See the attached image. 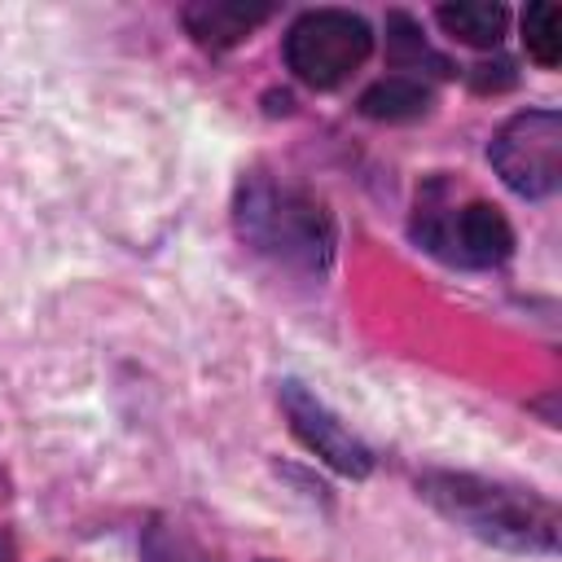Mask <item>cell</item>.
I'll list each match as a JSON object with an SVG mask.
<instances>
[{
  "label": "cell",
  "mask_w": 562,
  "mask_h": 562,
  "mask_svg": "<svg viewBox=\"0 0 562 562\" xmlns=\"http://www.w3.org/2000/svg\"><path fill=\"white\" fill-rule=\"evenodd\" d=\"M522 44L540 66H558L562 61V4L540 0L527 4L522 13Z\"/></svg>",
  "instance_id": "cell-10"
},
{
  "label": "cell",
  "mask_w": 562,
  "mask_h": 562,
  "mask_svg": "<svg viewBox=\"0 0 562 562\" xmlns=\"http://www.w3.org/2000/svg\"><path fill=\"white\" fill-rule=\"evenodd\" d=\"M413 237L430 255L461 263V268H492V263L509 259V250H514L509 220L487 202H461V206L422 202L417 220H413Z\"/></svg>",
  "instance_id": "cell-5"
},
{
  "label": "cell",
  "mask_w": 562,
  "mask_h": 562,
  "mask_svg": "<svg viewBox=\"0 0 562 562\" xmlns=\"http://www.w3.org/2000/svg\"><path fill=\"white\" fill-rule=\"evenodd\" d=\"M237 233L250 250L268 255L281 268L321 277L334 255V220L329 211L303 193L299 184H285L268 171H246L233 202Z\"/></svg>",
  "instance_id": "cell-1"
},
{
  "label": "cell",
  "mask_w": 562,
  "mask_h": 562,
  "mask_svg": "<svg viewBox=\"0 0 562 562\" xmlns=\"http://www.w3.org/2000/svg\"><path fill=\"white\" fill-rule=\"evenodd\" d=\"M487 158L518 198H549L562 184V114L558 110L514 114L492 136Z\"/></svg>",
  "instance_id": "cell-4"
},
{
  "label": "cell",
  "mask_w": 562,
  "mask_h": 562,
  "mask_svg": "<svg viewBox=\"0 0 562 562\" xmlns=\"http://www.w3.org/2000/svg\"><path fill=\"white\" fill-rule=\"evenodd\" d=\"M281 408L290 417V430L303 439V448L316 452L325 465H334L338 474H351V479H364L373 470V452L303 382H281Z\"/></svg>",
  "instance_id": "cell-6"
},
{
  "label": "cell",
  "mask_w": 562,
  "mask_h": 562,
  "mask_svg": "<svg viewBox=\"0 0 562 562\" xmlns=\"http://www.w3.org/2000/svg\"><path fill=\"white\" fill-rule=\"evenodd\" d=\"M386 48H391V61L400 66V70H408V66H435V75H448V61L422 40V31L413 26V18H404V13H391L386 18Z\"/></svg>",
  "instance_id": "cell-11"
},
{
  "label": "cell",
  "mask_w": 562,
  "mask_h": 562,
  "mask_svg": "<svg viewBox=\"0 0 562 562\" xmlns=\"http://www.w3.org/2000/svg\"><path fill=\"white\" fill-rule=\"evenodd\" d=\"M13 558V549H9V540H4V531H0V562H9Z\"/></svg>",
  "instance_id": "cell-14"
},
{
  "label": "cell",
  "mask_w": 562,
  "mask_h": 562,
  "mask_svg": "<svg viewBox=\"0 0 562 562\" xmlns=\"http://www.w3.org/2000/svg\"><path fill=\"white\" fill-rule=\"evenodd\" d=\"M140 558L145 562H206V553L184 531H176L171 522H158V518L140 536Z\"/></svg>",
  "instance_id": "cell-12"
},
{
  "label": "cell",
  "mask_w": 562,
  "mask_h": 562,
  "mask_svg": "<svg viewBox=\"0 0 562 562\" xmlns=\"http://www.w3.org/2000/svg\"><path fill=\"white\" fill-rule=\"evenodd\" d=\"M417 492L443 518L474 531L479 540L522 549V553H549L558 544V509L536 492L487 483L474 474H448V470L422 474Z\"/></svg>",
  "instance_id": "cell-2"
},
{
  "label": "cell",
  "mask_w": 562,
  "mask_h": 562,
  "mask_svg": "<svg viewBox=\"0 0 562 562\" xmlns=\"http://www.w3.org/2000/svg\"><path fill=\"white\" fill-rule=\"evenodd\" d=\"M426 105H430V92L413 75H386L373 88H364V97H360V114L382 119V123L417 119V114H426Z\"/></svg>",
  "instance_id": "cell-9"
},
{
  "label": "cell",
  "mask_w": 562,
  "mask_h": 562,
  "mask_svg": "<svg viewBox=\"0 0 562 562\" xmlns=\"http://www.w3.org/2000/svg\"><path fill=\"white\" fill-rule=\"evenodd\" d=\"M514 83V66L509 61H496V66H479V75H474V88H509Z\"/></svg>",
  "instance_id": "cell-13"
},
{
  "label": "cell",
  "mask_w": 562,
  "mask_h": 562,
  "mask_svg": "<svg viewBox=\"0 0 562 562\" xmlns=\"http://www.w3.org/2000/svg\"><path fill=\"white\" fill-rule=\"evenodd\" d=\"M373 48V31L360 13L312 9L285 35V66L307 88H338Z\"/></svg>",
  "instance_id": "cell-3"
},
{
  "label": "cell",
  "mask_w": 562,
  "mask_h": 562,
  "mask_svg": "<svg viewBox=\"0 0 562 562\" xmlns=\"http://www.w3.org/2000/svg\"><path fill=\"white\" fill-rule=\"evenodd\" d=\"M272 18L263 0H198L184 9V26L202 48H233Z\"/></svg>",
  "instance_id": "cell-7"
},
{
  "label": "cell",
  "mask_w": 562,
  "mask_h": 562,
  "mask_svg": "<svg viewBox=\"0 0 562 562\" xmlns=\"http://www.w3.org/2000/svg\"><path fill=\"white\" fill-rule=\"evenodd\" d=\"M505 4H492V0H457V4H439V26L461 40V44H474V48H492L501 35H505Z\"/></svg>",
  "instance_id": "cell-8"
}]
</instances>
